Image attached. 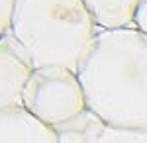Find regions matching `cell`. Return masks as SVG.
I'll return each mask as SVG.
<instances>
[{
    "label": "cell",
    "instance_id": "cell-6",
    "mask_svg": "<svg viewBox=\"0 0 147 143\" xmlns=\"http://www.w3.org/2000/svg\"><path fill=\"white\" fill-rule=\"evenodd\" d=\"M98 30L129 28L136 20L139 0H82Z\"/></svg>",
    "mask_w": 147,
    "mask_h": 143
},
{
    "label": "cell",
    "instance_id": "cell-2",
    "mask_svg": "<svg viewBox=\"0 0 147 143\" xmlns=\"http://www.w3.org/2000/svg\"><path fill=\"white\" fill-rule=\"evenodd\" d=\"M98 32L82 0H16L10 33L22 43L35 69L79 71Z\"/></svg>",
    "mask_w": 147,
    "mask_h": 143
},
{
    "label": "cell",
    "instance_id": "cell-4",
    "mask_svg": "<svg viewBox=\"0 0 147 143\" xmlns=\"http://www.w3.org/2000/svg\"><path fill=\"white\" fill-rule=\"evenodd\" d=\"M34 69L30 55L10 32L0 35V110L22 106L24 88Z\"/></svg>",
    "mask_w": 147,
    "mask_h": 143
},
{
    "label": "cell",
    "instance_id": "cell-10",
    "mask_svg": "<svg viewBox=\"0 0 147 143\" xmlns=\"http://www.w3.org/2000/svg\"><path fill=\"white\" fill-rule=\"evenodd\" d=\"M134 26H136L139 32H143L147 35V0H139V6H137V10H136Z\"/></svg>",
    "mask_w": 147,
    "mask_h": 143
},
{
    "label": "cell",
    "instance_id": "cell-7",
    "mask_svg": "<svg viewBox=\"0 0 147 143\" xmlns=\"http://www.w3.org/2000/svg\"><path fill=\"white\" fill-rule=\"evenodd\" d=\"M104 121L90 110H84L75 120L67 121L57 130L59 143H96L100 132L104 130Z\"/></svg>",
    "mask_w": 147,
    "mask_h": 143
},
{
    "label": "cell",
    "instance_id": "cell-9",
    "mask_svg": "<svg viewBox=\"0 0 147 143\" xmlns=\"http://www.w3.org/2000/svg\"><path fill=\"white\" fill-rule=\"evenodd\" d=\"M16 0H0V35L10 32Z\"/></svg>",
    "mask_w": 147,
    "mask_h": 143
},
{
    "label": "cell",
    "instance_id": "cell-5",
    "mask_svg": "<svg viewBox=\"0 0 147 143\" xmlns=\"http://www.w3.org/2000/svg\"><path fill=\"white\" fill-rule=\"evenodd\" d=\"M0 143H59L57 130L37 120L24 106L0 110Z\"/></svg>",
    "mask_w": 147,
    "mask_h": 143
},
{
    "label": "cell",
    "instance_id": "cell-8",
    "mask_svg": "<svg viewBox=\"0 0 147 143\" xmlns=\"http://www.w3.org/2000/svg\"><path fill=\"white\" fill-rule=\"evenodd\" d=\"M96 143H147V130H122L104 125Z\"/></svg>",
    "mask_w": 147,
    "mask_h": 143
},
{
    "label": "cell",
    "instance_id": "cell-1",
    "mask_svg": "<svg viewBox=\"0 0 147 143\" xmlns=\"http://www.w3.org/2000/svg\"><path fill=\"white\" fill-rule=\"evenodd\" d=\"M86 106L106 125L147 130V35L136 26L98 30L79 65Z\"/></svg>",
    "mask_w": 147,
    "mask_h": 143
},
{
    "label": "cell",
    "instance_id": "cell-3",
    "mask_svg": "<svg viewBox=\"0 0 147 143\" xmlns=\"http://www.w3.org/2000/svg\"><path fill=\"white\" fill-rule=\"evenodd\" d=\"M22 106L51 127H59L88 110L79 75L65 67L34 69L24 88Z\"/></svg>",
    "mask_w": 147,
    "mask_h": 143
}]
</instances>
